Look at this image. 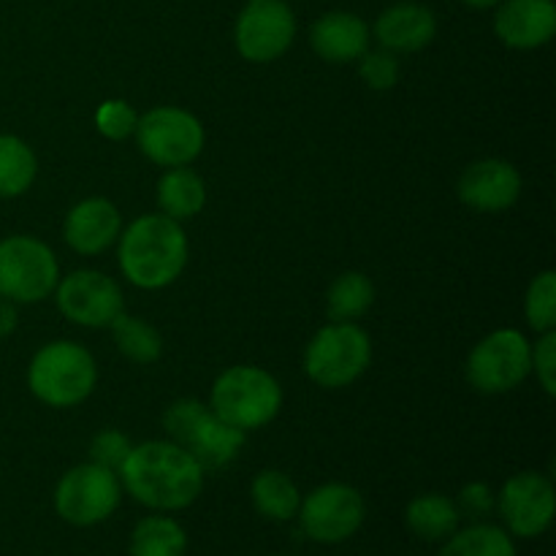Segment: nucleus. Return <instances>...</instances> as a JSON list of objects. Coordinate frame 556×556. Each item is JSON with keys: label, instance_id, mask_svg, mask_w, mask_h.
<instances>
[{"label": "nucleus", "instance_id": "26", "mask_svg": "<svg viewBox=\"0 0 556 556\" xmlns=\"http://www.w3.org/2000/svg\"><path fill=\"white\" fill-rule=\"evenodd\" d=\"M440 556H519L505 530L492 525H476L462 530L443 546Z\"/></svg>", "mask_w": 556, "mask_h": 556}, {"label": "nucleus", "instance_id": "29", "mask_svg": "<svg viewBox=\"0 0 556 556\" xmlns=\"http://www.w3.org/2000/svg\"><path fill=\"white\" fill-rule=\"evenodd\" d=\"M136 123H139V114L130 109V103L125 101H106L96 114V125L106 139H125L136 130Z\"/></svg>", "mask_w": 556, "mask_h": 556}, {"label": "nucleus", "instance_id": "4", "mask_svg": "<svg viewBox=\"0 0 556 556\" xmlns=\"http://www.w3.org/2000/svg\"><path fill=\"white\" fill-rule=\"evenodd\" d=\"M166 432L179 448L188 451L201 470H220L239 456L244 445L242 429L231 427L206 405L195 400H179L166 410Z\"/></svg>", "mask_w": 556, "mask_h": 556}, {"label": "nucleus", "instance_id": "35", "mask_svg": "<svg viewBox=\"0 0 556 556\" xmlns=\"http://www.w3.org/2000/svg\"><path fill=\"white\" fill-rule=\"evenodd\" d=\"M467 5H472V9H492V5L503 3V0H465Z\"/></svg>", "mask_w": 556, "mask_h": 556}, {"label": "nucleus", "instance_id": "18", "mask_svg": "<svg viewBox=\"0 0 556 556\" xmlns=\"http://www.w3.org/2000/svg\"><path fill=\"white\" fill-rule=\"evenodd\" d=\"M309 43L326 63H351L369 47V27L362 16L348 11H331L320 16L309 30Z\"/></svg>", "mask_w": 556, "mask_h": 556}, {"label": "nucleus", "instance_id": "7", "mask_svg": "<svg viewBox=\"0 0 556 556\" xmlns=\"http://www.w3.org/2000/svg\"><path fill=\"white\" fill-rule=\"evenodd\" d=\"M60 266L52 250L33 237L0 242V296L9 302H41L58 288Z\"/></svg>", "mask_w": 556, "mask_h": 556}, {"label": "nucleus", "instance_id": "27", "mask_svg": "<svg viewBox=\"0 0 556 556\" xmlns=\"http://www.w3.org/2000/svg\"><path fill=\"white\" fill-rule=\"evenodd\" d=\"M375 302V288L358 271H348V275L337 277L329 288V315L331 320H353L358 315L367 313Z\"/></svg>", "mask_w": 556, "mask_h": 556}, {"label": "nucleus", "instance_id": "22", "mask_svg": "<svg viewBox=\"0 0 556 556\" xmlns=\"http://www.w3.org/2000/svg\"><path fill=\"white\" fill-rule=\"evenodd\" d=\"M407 527L424 541H440L456 532L459 525V510L443 494H424L407 505Z\"/></svg>", "mask_w": 556, "mask_h": 556}, {"label": "nucleus", "instance_id": "2", "mask_svg": "<svg viewBox=\"0 0 556 556\" xmlns=\"http://www.w3.org/2000/svg\"><path fill=\"white\" fill-rule=\"evenodd\" d=\"M188 264V237L177 220L147 215L130 223L119 242V269L144 291L166 288Z\"/></svg>", "mask_w": 556, "mask_h": 556}, {"label": "nucleus", "instance_id": "5", "mask_svg": "<svg viewBox=\"0 0 556 556\" xmlns=\"http://www.w3.org/2000/svg\"><path fill=\"white\" fill-rule=\"evenodd\" d=\"M280 405V386L258 367H231L212 386V413L242 432L266 427Z\"/></svg>", "mask_w": 556, "mask_h": 556}, {"label": "nucleus", "instance_id": "13", "mask_svg": "<svg viewBox=\"0 0 556 556\" xmlns=\"http://www.w3.org/2000/svg\"><path fill=\"white\" fill-rule=\"evenodd\" d=\"M299 510L304 532L318 543L348 541L364 521L362 494L345 483H326L315 489Z\"/></svg>", "mask_w": 556, "mask_h": 556}, {"label": "nucleus", "instance_id": "25", "mask_svg": "<svg viewBox=\"0 0 556 556\" xmlns=\"http://www.w3.org/2000/svg\"><path fill=\"white\" fill-rule=\"evenodd\" d=\"M114 342H117V351L123 356H128L136 364H152L161 358L163 353V340L150 324H144L141 318L134 315H117V320L112 324Z\"/></svg>", "mask_w": 556, "mask_h": 556}, {"label": "nucleus", "instance_id": "32", "mask_svg": "<svg viewBox=\"0 0 556 556\" xmlns=\"http://www.w3.org/2000/svg\"><path fill=\"white\" fill-rule=\"evenodd\" d=\"M532 364L541 378V386L546 389L548 396L556 394V331H543L541 342L535 345L532 353Z\"/></svg>", "mask_w": 556, "mask_h": 556}, {"label": "nucleus", "instance_id": "33", "mask_svg": "<svg viewBox=\"0 0 556 556\" xmlns=\"http://www.w3.org/2000/svg\"><path fill=\"white\" fill-rule=\"evenodd\" d=\"M462 503H465L467 510H472V514H483V510H489V505H492V497H489V489L483 486V483H472V486H467L465 492H462Z\"/></svg>", "mask_w": 556, "mask_h": 556}, {"label": "nucleus", "instance_id": "31", "mask_svg": "<svg viewBox=\"0 0 556 556\" xmlns=\"http://www.w3.org/2000/svg\"><path fill=\"white\" fill-rule=\"evenodd\" d=\"M130 454V443L125 434L114 432V429H106V432L96 434L90 445V456L96 465L109 467V470L117 472L119 465L125 462V456Z\"/></svg>", "mask_w": 556, "mask_h": 556}, {"label": "nucleus", "instance_id": "23", "mask_svg": "<svg viewBox=\"0 0 556 556\" xmlns=\"http://www.w3.org/2000/svg\"><path fill=\"white\" fill-rule=\"evenodd\" d=\"M185 552H188V535L177 521L166 516L141 519L130 538L134 556H185Z\"/></svg>", "mask_w": 556, "mask_h": 556}, {"label": "nucleus", "instance_id": "12", "mask_svg": "<svg viewBox=\"0 0 556 556\" xmlns=\"http://www.w3.org/2000/svg\"><path fill=\"white\" fill-rule=\"evenodd\" d=\"M58 307L74 324L103 329L123 315V291L112 277L81 269L58 286Z\"/></svg>", "mask_w": 556, "mask_h": 556}, {"label": "nucleus", "instance_id": "20", "mask_svg": "<svg viewBox=\"0 0 556 556\" xmlns=\"http://www.w3.org/2000/svg\"><path fill=\"white\" fill-rule=\"evenodd\" d=\"M206 188L204 179L185 166H174L157 182V206L172 220H185L204 210Z\"/></svg>", "mask_w": 556, "mask_h": 556}, {"label": "nucleus", "instance_id": "10", "mask_svg": "<svg viewBox=\"0 0 556 556\" xmlns=\"http://www.w3.org/2000/svg\"><path fill=\"white\" fill-rule=\"evenodd\" d=\"M119 505V481L114 470L96 465H79L63 476L54 492V508L68 525L92 527L109 519Z\"/></svg>", "mask_w": 556, "mask_h": 556}, {"label": "nucleus", "instance_id": "11", "mask_svg": "<svg viewBox=\"0 0 556 556\" xmlns=\"http://www.w3.org/2000/svg\"><path fill=\"white\" fill-rule=\"evenodd\" d=\"M296 36L293 11L282 0H250L237 22V47L244 60L271 63Z\"/></svg>", "mask_w": 556, "mask_h": 556}, {"label": "nucleus", "instance_id": "28", "mask_svg": "<svg viewBox=\"0 0 556 556\" xmlns=\"http://www.w3.org/2000/svg\"><path fill=\"white\" fill-rule=\"evenodd\" d=\"M527 320L535 331L556 329V275L541 271L527 291Z\"/></svg>", "mask_w": 556, "mask_h": 556}, {"label": "nucleus", "instance_id": "14", "mask_svg": "<svg viewBox=\"0 0 556 556\" xmlns=\"http://www.w3.org/2000/svg\"><path fill=\"white\" fill-rule=\"evenodd\" d=\"M556 494L552 481L541 472H521L510 478L500 494V514L514 535L535 538L552 527Z\"/></svg>", "mask_w": 556, "mask_h": 556}, {"label": "nucleus", "instance_id": "15", "mask_svg": "<svg viewBox=\"0 0 556 556\" xmlns=\"http://www.w3.org/2000/svg\"><path fill=\"white\" fill-rule=\"evenodd\" d=\"M521 193V177L508 161H478L462 174L459 199L478 212H503L516 204Z\"/></svg>", "mask_w": 556, "mask_h": 556}, {"label": "nucleus", "instance_id": "8", "mask_svg": "<svg viewBox=\"0 0 556 556\" xmlns=\"http://www.w3.org/2000/svg\"><path fill=\"white\" fill-rule=\"evenodd\" d=\"M532 369V348L525 334L500 329L476 345L467 358V378L483 394H505L525 383Z\"/></svg>", "mask_w": 556, "mask_h": 556}, {"label": "nucleus", "instance_id": "21", "mask_svg": "<svg viewBox=\"0 0 556 556\" xmlns=\"http://www.w3.org/2000/svg\"><path fill=\"white\" fill-rule=\"evenodd\" d=\"M250 494H253V505L258 508V514L271 521L293 519L299 505H302L296 483H293L286 472H277V470L258 472Z\"/></svg>", "mask_w": 556, "mask_h": 556}, {"label": "nucleus", "instance_id": "1", "mask_svg": "<svg viewBox=\"0 0 556 556\" xmlns=\"http://www.w3.org/2000/svg\"><path fill=\"white\" fill-rule=\"evenodd\" d=\"M117 472L130 497L155 510L188 508L204 486V470L199 462L177 443L161 440L130 448Z\"/></svg>", "mask_w": 556, "mask_h": 556}, {"label": "nucleus", "instance_id": "19", "mask_svg": "<svg viewBox=\"0 0 556 556\" xmlns=\"http://www.w3.org/2000/svg\"><path fill=\"white\" fill-rule=\"evenodd\" d=\"M434 30H438L434 14L427 5L418 3L391 5L375 22V38L389 52H416V49H424L434 38Z\"/></svg>", "mask_w": 556, "mask_h": 556}, {"label": "nucleus", "instance_id": "6", "mask_svg": "<svg viewBox=\"0 0 556 556\" xmlns=\"http://www.w3.org/2000/svg\"><path fill=\"white\" fill-rule=\"evenodd\" d=\"M372 358L369 337L353 324H331L313 337L304 353L309 380L324 389H342L362 378Z\"/></svg>", "mask_w": 556, "mask_h": 556}, {"label": "nucleus", "instance_id": "3", "mask_svg": "<svg viewBox=\"0 0 556 556\" xmlns=\"http://www.w3.org/2000/svg\"><path fill=\"white\" fill-rule=\"evenodd\" d=\"M98 380L96 362L76 342H49L33 356L27 386L52 407H74L92 394Z\"/></svg>", "mask_w": 556, "mask_h": 556}, {"label": "nucleus", "instance_id": "24", "mask_svg": "<svg viewBox=\"0 0 556 556\" xmlns=\"http://www.w3.org/2000/svg\"><path fill=\"white\" fill-rule=\"evenodd\" d=\"M38 172L36 155L16 136H0V199L22 195Z\"/></svg>", "mask_w": 556, "mask_h": 556}, {"label": "nucleus", "instance_id": "17", "mask_svg": "<svg viewBox=\"0 0 556 556\" xmlns=\"http://www.w3.org/2000/svg\"><path fill=\"white\" fill-rule=\"evenodd\" d=\"M119 212L106 199H87L65 217V242L81 255H98L119 237Z\"/></svg>", "mask_w": 556, "mask_h": 556}, {"label": "nucleus", "instance_id": "16", "mask_svg": "<svg viewBox=\"0 0 556 556\" xmlns=\"http://www.w3.org/2000/svg\"><path fill=\"white\" fill-rule=\"evenodd\" d=\"M494 30L514 49L543 47L556 33L554 0H503Z\"/></svg>", "mask_w": 556, "mask_h": 556}, {"label": "nucleus", "instance_id": "9", "mask_svg": "<svg viewBox=\"0 0 556 556\" xmlns=\"http://www.w3.org/2000/svg\"><path fill=\"white\" fill-rule=\"evenodd\" d=\"M136 141L150 161L161 166H188L204 147V128L185 109L161 106L136 123Z\"/></svg>", "mask_w": 556, "mask_h": 556}, {"label": "nucleus", "instance_id": "30", "mask_svg": "<svg viewBox=\"0 0 556 556\" xmlns=\"http://www.w3.org/2000/svg\"><path fill=\"white\" fill-rule=\"evenodd\" d=\"M362 76L372 90H391L400 76V63L391 52H364Z\"/></svg>", "mask_w": 556, "mask_h": 556}, {"label": "nucleus", "instance_id": "34", "mask_svg": "<svg viewBox=\"0 0 556 556\" xmlns=\"http://www.w3.org/2000/svg\"><path fill=\"white\" fill-rule=\"evenodd\" d=\"M16 326V309H14V302H9V299H0V337L11 334Z\"/></svg>", "mask_w": 556, "mask_h": 556}]
</instances>
